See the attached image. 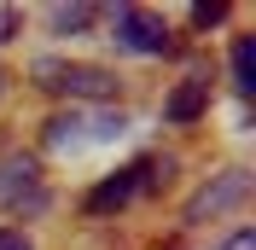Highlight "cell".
I'll use <instances>...</instances> for the list:
<instances>
[{
    "instance_id": "277c9868",
    "label": "cell",
    "mask_w": 256,
    "mask_h": 250,
    "mask_svg": "<svg viewBox=\"0 0 256 250\" xmlns=\"http://www.w3.org/2000/svg\"><path fill=\"white\" fill-rule=\"evenodd\" d=\"M0 204L12 216H41L47 210V180L35 169V157H6L0 163Z\"/></svg>"
},
{
    "instance_id": "5b68a950",
    "label": "cell",
    "mask_w": 256,
    "mask_h": 250,
    "mask_svg": "<svg viewBox=\"0 0 256 250\" xmlns=\"http://www.w3.org/2000/svg\"><path fill=\"white\" fill-rule=\"evenodd\" d=\"M111 24H116L111 41L122 52H146V58H152V52H169V24H163L158 12H146V6H116Z\"/></svg>"
},
{
    "instance_id": "9c48e42d",
    "label": "cell",
    "mask_w": 256,
    "mask_h": 250,
    "mask_svg": "<svg viewBox=\"0 0 256 250\" xmlns=\"http://www.w3.org/2000/svg\"><path fill=\"white\" fill-rule=\"evenodd\" d=\"M233 88H239L244 99L256 94V41H250V35L233 41Z\"/></svg>"
},
{
    "instance_id": "3957f363",
    "label": "cell",
    "mask_w": 256,
    "mask_h": 250,
    "mask_svg": "<svg viewBox=\"0 0 256 250\" xmlns=\"http://www.w3.org/2000/svg\"><path fill=\"white\" fill-rule=\"evenodd\" d=\"M244 198H250V169H227V174H216L210 186H198V192L186 198L180 221H186V227H198V221H216V216H227V210H239Z\"/></svg>"
},
{
    "instance_id": "7a4b0ae2",
    "label": "cell",
    "mask_w": 256,
    "mask_h": 250,
    "mask_svg": "<svg viewBox=\"0 0 256 250\" xmlns=\"http://www.w3.org/2000/svg\"><path fill=\"white\" fill-rule=\"evenodd\" d=\"M122 128H128L122 110H99V116H52V122L41 128V140H47V152H82V146L116 140Z\"/></svg>"
},
{
    "instance_id": "30bf717a",
    "label": "cell",
    "mask_w": 256,
    "mask_h": 250,
    "mask_svg": "<svg viewBox=\"0 0 256 250\" xmlns=\"http://www.w3.org/2000/svg\"><path fill=\"white\" fill-rule=\"evenodd\" d=\"M227 18V0H210V6H192V30H210Z\"/></svg>"
},
{
    "instance_id": "5bb4252c",
    "label": "cell",
    "mask_w": 256,
    "mask_h": 250,
    "mask_svg": "<svg viewBox=\"0 0 256 250\" xmlns=\"http://www.w3.org/2000/svg\"><path fill=\"white\" fill-rule=\"evenodd\" d=\"M0 94H6V70H0Z\"/></svg>"
},
{
    "instance_id": "4fadbf2b",
    "label": "cell",
    "mask_w": 256,
    "mask_h": 250,
    "mask_svg": "<svg viewBox=\"0 0 256 250\" xmlns=\"http://www.w3.org/2000/svg\"><path fill=\"white\" fill-rule=\"evenodd\" d=\"M227 250H256V233H250V227H239V233L227 238Z\"/></svg>"
},
{
    "instance_id": "7c38bea8",
    "label": "cell",
    "mask_w": 256,
    "mask_h": 250,
    "mask_svg": "<svg viewBox=\"0 0 256 250\" xmlns=\"http://www.w3.org/2000/svg\"><path fill=\"white\" fill-rule=\"evenodd\" d=\"M12 35H18V12H12V6H0V47H6Z\"/></svg>"
},
{
    "instance_id": "8992f818",
    "label": "cell",
    "mask_w": 256,
    "mask_h": 250,
    "mask_svg": "<svg viewBox=\"0 0 256 250\" xmlns=\"http://www.w3.org/2000/svg\"><path fill=\"white\" fill-rule=\"evenodd\" d=\"M146 186V163H128V169H116L111 180H99L94 192H88V216H111V210H122L134 192Z\"/></svg>"
},
{
    "instance_id": "8fae6325",
    "label": "cell",
    "mask_w": 256,
    "mask_h": 250,
    "mask_svg": "<svg viewBox=\"0 0 256 250\" xmlns=\"http://www.w3.org/2000/svg\"><path fill=\"white\" fill-rule=\"evenodd\" d=\"M0 250H35V244L18 233V227H0Z\"/></svg>"
},
{
    "instance_id": "52a82bcc",
    "label": "cell",
    "mask_w": 256,
    "mask_h": 250,
    "mask_svg": "<svg viewBox=\"0 0 256 250\" xmlns=\"http://www.w3.org/2000/svg\"><path fill=\"white\" fill-rule=\"evenodd\" d=\"M204 105H210V76H186L175 94H169L163 116H169V122H198V116H204Z\"/></svg>"
},
{
    "instance_id": "ba28073f",
    "label": "cell",
    "mask_w": 256,
    "mask_h": 250,
    "mask_svg": "<svg viewBox=\"0 0 256 250\" xmlns=\"http://www.w3.org/2000/svg\"><path fill=\"white\" fill-rule=\"evenodd\" d=\"M94 18H99V6H88V0H76V6H47V24L58 35H82Z\"/></svg>"
},
{
    "instance_id": "6da1fadb",
    "label": "cell",
    "mask_w": 256,
    "mask_h": 250,
    "mask_svg": "<svg viewBox=\"0 0 256 250\" xmlns=\"http://www.w3.org/2000/svg\"><path fill=\"white\" fill-rule=\"evenodd\" d=\"M30 76L41 94H70V99H111L116 76L105 64H82V58H35Z\"/></svg>"
}]
</instances>
